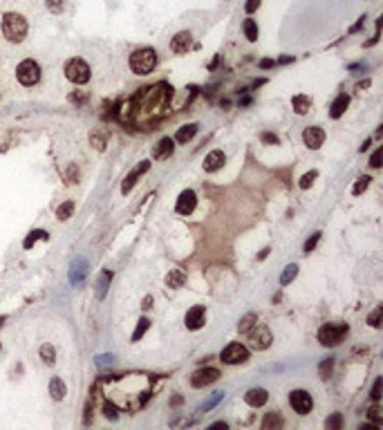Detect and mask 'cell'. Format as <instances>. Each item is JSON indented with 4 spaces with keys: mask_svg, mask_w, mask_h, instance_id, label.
I'll list each match as a JSON object with an SVG mask.
<instances>
[{
    "mask_svg": "<svg viewBox=\"0 0 383 430\" xmlns=\"http://www.w3.org/2000/svg\"><path fill=\"white\" fill-rule=\"evenodd\" d=\"M0 30H3V36L7 38L9 43H22L30 32V25H27V18L16 11H7L0 20Z\"/></svg>",
    "mask_w": 383,
    "mask_h": 430,
    "instance_id": "obj_1",
    "label": "cell"
},
{
    "mask_svg": "<svg viewBox=\"0 0 383 430\" xmlns=\"http://www.w3.org/2000/svg\"><path fill=\"white\" fill-rule=\"evenodd\" d=\"M347 334H350V325H347V322H339V320L325 322L318 330V343L323 345V347H336V345H341L345 341Z\"/></svg>",
    "mask_w": 383,
    "mask_h": 430,
    "instance_id": "obj_2",
    "label": "cell"
},
{
    "mask_svg": "<svg viewBox=\"0 0 383 430\" xmlns=\"http://www.w3.org/2000/svg\"><path fill=\"white\" fill-rule=\"evenodd\" d=\"M128 65H130V70H132L137 76L150 74V72L155 70V65H157V52H155L153 47L137 49V52L130 54V59H128Z\"/></svg>",
    "mask_w": 383,
    "mask_h": 430,
    "instance_id": "obj_3",
    "label": "cell"
},
{
    "mask_svg": "<svg viewBox=\"0 0 383 430\" xmlns=\"http://www.w3.org/2000/svg\"><path fill=\"white\" fill-rule=\"evenodd\" d=\"M63 72H65V78L67 81H72L74 86H86V83L90 81V76H92V72H90V65L86 63L83 59H70L65 63L63 67Z\"/></svg>",
    "mask_w": 383,
    "mask_h": 430,
    "instance_id": "obj_4",
    "label": "cell"
},
{
    "mask_svg": "<svg viewBox=\"0 0 383 430\" xmlns=\"http://www.w3.org/2000/svg\"><path fill=\"white\" fill-rule=\"evenodd\" d=\"M16 78H18V83L22 88L36 86V83L41 81V67H38V63L32 59L20 61L18 67H16Z\"/></svg>",
    "mask_w": 383,
    "mask_h": 430,
    "instance_id": "obj_5",
    "label": "cell"
},
{
    "mask_svg": "<svg viewBox=\"0 0 383 430\" xmlns=\"http://www.w3.org/2000/svg\"><path fill=\"white\" fill-rule=\"evenodd\" d=\"M220 361L227 365H240V363H247L249 361V347L242 343H231L227 347L222 350L220 354Z\"/></svg>",
    "mask_w": 383,
    "mask_h": 430,
    "instance_id": "obj_6",
    "label": "cell"
},
{
    "mask_svg": "<svg viewBox=\"0 0 383 430\" xmlns=\"http://www.w3.org/2000/svg\"><path fill=\"white\" fill-rule=\"evenodd\" d=\"M247 336H249V345H251L253 350H258V352L267 350L269 345H271V341H273V338H271V332H269L260 320H258L256 325H253L251 330L247 332Z\"/></svg>",
    "mask_w": 383,
    "mask_h": 430,
    "instance_id": "obj_7",
    "label": "cell"
},
{
    "mask_svg": "<svg viewBox=\"0 0 383 430\" xmlns=\"http://www.w3.org/2000/svg\"><path fill=\"white\" fill-rule=\"evenodd\" d=\"M289 406L298 415H309L314 408V399L307 390H291L289 392Z\"/></svg>",
    "mask_w": 383,
    "mask_h": 430,
    "instance_id": "obj_8",
    "label": "cell"
},
{
    "mask_svg": "<svg viewBox=\"0 0 383 430\" xmlns=\"http://www.w3.org/2000/svg\"><path fill=\"white\" fill-rule=\"evenodd\" d=\"M217 379H220L217 367H202V370L193 372V377H190V386H193V388H206V386H211V383H215Z\"/></svg>",
    "mask_w": 383,
    "mask_h": 430,
    "instance_id": "obj_9",
    "label": "cell"
},
{
    "mask_svg": "<svg viewBox=\"0 0 383 430\" xmlns=\"http://www.w3.org/2000/svg\"><path fill=\"white\" fill-rule=\"evenodd\" d=\"M148 171H150V159H144L142 164H137V166H134L132 171L126 175V179H123V184H121V193H123V195H128V193H130V191H132V186L137 184V179L142 177L144 173H148Z\"/></svg>",
    "mask_w": 383,
    "mask_h": 430,
    "instance_id": "obj_10",
    "label": "cell"
},
{
    "mask_svg": "<svg viewBox=\"0 0 383 430\" xmlns=\"http://www.w3.org/2000/svg\"><path fill=\"white\" fill-rule=\"evenodd\" d=\"M195 206H197V195H195V191H190V189L182 191V193H179V197H177L175 211H177L179 215H190V213L195 211Z\"/></svg>",
    "mask_w": 383,
    "mask_h": 430,
    "instance_id": "obj_11",
    "label": "cell"
},
{
    "mask_svg": "<svg viewBox=\"0 0 383 430\" xmlns=\"http://www.w3.org/2000/svg\"><path fill=\"white\" fill-rule=\"evenodd\" d=\"M303 141H305V146L309 150H318L320 146L325 144V130L309 126V128H305V132H303Z\"/></svg>",
    "mask_w": 383,
    "mask_h": 430,
    "instance_id": "obj_12",
    "label": "cell"
},
{
    "mask_svg": "<svg viewBox=\"0 0 383 430\" xmlns=\"http://www.w3.org/2000/svg\"><path fill=\"white\" fill-rule=\"evenodd\" d=\"M204 320H206V309L202 307V305H195V307H190L188 312H186V318H184V322H186V327L188 330H202L204 327Z\"/></svg>",
    "mask_w": 383,
    "mask_h": 430,
    "instance_id": "obj_13",
    "label": "cell"
},
{
    "mask_svg": "<svg viewBox=\"0 0 383 430\" xmlns=\"http://www.w3.org/2000/svg\"><path fill=\"white\" fill-rule=\"evenodd\" d=\"M190 47H193V36H190V32H179V34L173 36L171 49L175 54H186Z\"/></svg>",
    "mask_w": 383,
    "mask_h": 430,
    "instance_id": "obj_14",
    "label": "cell"
},
{
    "mask_svg": "<svg viewBox=\"0 0 383 430\" xmlns=\"http://www.w3.org/2000/svg\"><path fill=\"white\" fill-rule=\"evenodd\" d=\"M88 276V260L86 258H76L74 262H72L70 267V282L72 285H78V282H83Z\"/></svg>",
    "mask_w": 383,
    "mask_h": 430,
    "instance_id": "obj_15",
    "label": "cell"
},
{
    "mask_svg": "<svg viewBox=\"0 0 383 430\" xmlns=\"http://www.w3.org/2000/svg\"><path fill=\"white\" fill-rule=\"evenodd\" d=\"M267 399H269V392L264 388H251L244 394V404H249L251 408H260V406L267 404Z\"/></svg>",
    "mask_w": 383,
    "mask_h": 430,
    "instance_id": "obj_16",
    "label": "cell"
},
{
    "mask_svg": "<svg viewBox=\"0 0 383 430\" xmlns=\"http://www.w3.org/2000/svg\"><path fill=\"white\" fill-rule=\"evenodd\" d=\"M173 150H175V141L171 137H161L153 148V157L155 159H168L173 155Z\"/></svg>",
    "mask_w": 383,
    "mask_h": 430,
    "instance_id": "obj_17",
    "label": "cell"
},
{
    "mask_svg": "<svg viewBox=\"0 0 383 430\" xmlns=\"http://www.w3.org/2000/svg\"><path fill=\"white\" fill-rule=\"evenodd\" d=\"M224 162H227V155H224L222 150H211L204 157V171L206 173H215V171H220V168L224 166Z\"/></svg>",
    "mask_w": 383,
    "mask_h": 430,
    "instance_id": "obj_18",
    "label": "cell"
},
{
    "mask_svg": "<svg viewBox=\"0 0 383 430\" xmlns=\"http://www.w3.org/2000/svg\"><path fill=\"white\" fill-rule=\"evenodd\" d=\"M166 285L171 287V289H182V287L186 285V271L184 269H171L166 274Z\"/></svg>",
    "mask_w": 383,
    "mask_h": 430,
    "instance_id": "obj_19",
    "label": "cell"
},
{
    "mask_svg": "<svg viewBox=\"0 0 383 430\" xmlns=\"http://www.w3.org/2000/svg\"><path fill=\"white\" fill-rule=\"evenodd\" d=\"M347 105H350V97H347V94H339V97L330 103V117L332 119L343 117V112L347 110Z\"/></svg>",
    "mask_w": 383,
    "mask_h": 430,
    "instance_id": "obj_20",
    "label": "cell"
},
{
    "mask_svg": "<svg viewBox=\"0 0 383 430\" xmlns=\"http://www.w3.org/2000/svg\"><path fill=\"white\" fill-rule=\"evenodd\" d=\"M291 108H294L296 115H307L309 108H312V97H307V94H296V97L291 99Z\"/></svg>",
    "mask_w": 383,
    "mask_h": 430,
    "instance_id": "obj_21",
    "label": "cell"
},
{
    "mask_svg": "<svg viewBox=\"0 0 383 430\" xmlns=\"http://www.w3.org/2000/svg\"><path fill=\"white\" fill-rule=\"evenodd\" d=\"M195 135H197V123H188V126H182L177 130L175 139H173V141H177V144H188Z\"/></svg>",
    "mask_w": 383,
    "mask_h": 430,
    "instance_id": "obj_22",
    "label": "cell"
},
{
    "mask_svg": "<svg viewBox=\"0 0 383 430\" xmlns=\"http://www.w3.org/2000/svg\"><path fill=\"white\" fill-rule=\"evenodd\" d=\"M283 423H285L283 415L273 410V412H267V415H264V419H262V428H264V430H276V428H283Z\"/></svg>",
    "mask_w": 383,
    "mask_h": 430,
    "instance_id": "obj_23",
    "label": "cell"
},
{
    "mask_svg": "<svg viewBox=\"0 0 383 430\" xmlns=\"http://www.w3.org/2000/svg\"><path fill=\"white\" fill-rule=\"evenodd\" d=\"M49 394H52V399H54V401H63V399H65L67 388H65V383L61 381L59 377H54L52 381H49Z\"/></svg>",
    "mask_w": 383,
    "mask_h": 430,
    "instance_id": "obj_24",
    "label": "cell"
},
{
    "mask_svg": "<svg viewBox=\"0 0 383 430\" xmlns=\"http://www.w3.org/2000/svg\"><path fill=\"white\" fill-rule=\"evenodd\" d=\"M110 280H112V271H101L99 282H97V298H99V301H103L105 293H108Z\"/></svg>",
    "mask_w": 383,
    "mask_h": 430,
    "instance_id": "obj_25",
    "label": "cell"
},
{
    "mask_svg": "<svg viewBox=\"0 0 383 430\" xmlns=\"http://www.w3.org/2000/svg\"><path fill=\"white\" fill-rule=\"evenodd\" d=\"M47 237H49V235H47V231H43V229H34L32 233L27 235L25 240H22V247H25V249H32V247H34V242H36V240H47Z\"/></svg>",
    "mask_w": 383,
    "mask_h": 430,
    "instance_id": "obj_26",
    "label": "cell"
},
{
    "mask_svg": "<svg viewBox=\"0 0 383 430\" xmlns=\"http://www.w3.org/2000/svg\"><path fill=\"white\" fill-rule=\"evenodd\" d=\"M38 354H41V359L45 361L47 365H54L56 363V350L52 347L49 343H45V345H41V350H38Z\"/></svg>",
    "mask_w": 383,
    "mask_h": 430,
    "instance_id": "obj_27",
    "label": "cell"
},
{
    "mask_svg": "<svg viewBox=\"0 0 383 430\" xmlns=\"http://www.w3.org/2000/svg\"><path fill=\"white\" fill-rule=\"evenodd\" d=\"M256 322H258V316H256V314H247V316H242L240 322H238V332H240V334H247L253 325H256Z\"/></svg>",
    "mask_w": 383,
    "mask_h": 430,
    "instance_id": "obj_28",
    "label": "cell"
},
{
    "mask_svg": "<svg viewBox=\"0 0 383 430\" xmlns=\"http://www.w3.org/2000/svg\"><path fill=\"white\" fill-rule=\"evenodd\" d=\"M90 141H92V146L97 150H105V132L103 130H92V132H90Z\"/></svg>",
    "mask_w": 383,
    "mask_h": 430,
    "instance_id": "obj_29",
    "label": "cell"
},
{
    "mask_svg": "<svg viewBox=\"0 0 383 430\" xmlns=\"http://www.w3.org/2000/svg\"><path fill=\"white\" fill-rule=\"evenodd\" d=\"M244 36H247V41H251V43L258 41V25H256V20H253V18L244 20Z\"/></svg>",
    "mask_w": 383,
    "mask_h": 430,
    "instance_id": "obj_30",
    "label": "cell"
},
{
    "mask_svg": "<svg viewBox=\"0 0 383 430\" xmlns=\"http://www.w3.org/2000/svg\"><path fill=\"white\" fill-rule=\"evenodd\" d=\"M296 276H298V264H287L283 276H280V285H289V282H294Z\"/></svg>",
    "mask_w": 383,
    "mask_h": 430,
    "instance_id": "obj_31",
    "label": "cell"
},
{
    "mask_svg": "<svg viewBox=\"0 0 383 430\" xmlns=\"http://www.w3.org/2000/svg\"><path fill=\"white\" fill-rule=\"evenodd\" d=\"M72 213H74V202H63V204L56 208V218L59 220H70Z\"/></svg>",
    "mask_w": 383,
    "mask_h": 430,
    "instance_id": "obj_32",
    "label": "cell"
},
{
    "mask_svg": "<svg viewBox=\"0 0 383 430\" xmlns=\"http://www.w3.org/2000/svg\"><path fill=\"white\" fill-rule=\"evenodd\" d=\"M332 370H334V359L330 356V359H325L323 363L318 365V377L323 379V381H327L330 374H332Z\"/></svg>",
    "mask_w": 383,
    "mask_h": 430,
    "instance_id": "obj_33",
    "label": "cell"
},
{
    "mask_svg": "<svg viewBox=\"0 0 383 430\" xmlns=\"http://www.w3.org/2000/svg\"><path fill=\"white\" fill-rule=\"evenodd\" d=\"M148 327H150V320L146 318V316H142V318H139V322H137V330L132 332V343H134V341H139V338H142L144 334L148 332Z\"/></svg>",
    "mask_w": 383,
    "mask_h": 430,
    "instance_id": "obj_34",
    "label": "cell"
},
{
    "mask_svg": "<svg viewBox=\"0 0 383 430\" xmlns=\"http://www.w3.org/2000/svg\"><path fill=\"white\" fill-rule=\"evenodd\" d=\"M370 182H372V177H368V175H363V177H359L357 179V184L352 186V195H361L365 189L370 186Z\"/></svg>",
    "mask_w": 383,
    "mask_h": 430,
    "instance_id": "obj_35",
    "label": "cell"
},
{
    "mask_svg": "<svg viewBox=\"0 0 383 430\" xmlns=\"http://www.w3.org/2000/svg\"><path fill=\"white\" fill-rule=\"evenodd\" d=\"M325 428H327V430H341V428H343V417L339 415V412L330 415L327 421H325Z\"/></svg>",
    "mask_w": 383,
    "mask_h": 430,
    "instance_id": "obj_36",
    "label": "cell"
},
{
    "mask_svg": "<svg viewBox=\"0 0 383 430\" xmlns=\"http://www.w3.org/2000/svg\"><path fill=\"white\" fill-rule=\"evenodd\" d=\"M316 177H318V171H309V173H305V175L300 177V182H298V186H300L303 191H307L309 186L314 184V179H316Z\"/></svg>",
    "mask_w": 383,
    "mask_h": 430,
    "instance_id": "obj_37",
    "label": "cell"
},
{
    "mask_svg": "<svg viewBox=\"0 0 383 430\" xmlns=\"http://www.w3.org/2000/svg\"><path fill=\"white\" fill-rule=\"evenodd\" d=\"M45 5H47V9L52 11V14H61V11L65 9L67 0H45Z\"/></svg>",
    "mask_w": 383,
    "mask_h": 430,
    "instance_id": "obj_38",
    "label": "cell"
},
{
    "mask_svg": "<svg viewBox=\"0 0 383 430\" xmlns=\"http://www.w3.org/2000/svg\"><path fill=\"white\" fill-rule=\"evenodd\" d=\"M381 316H383V307H376L372 314H370V318H368V322H370V327H381Z\"/></svg>",
    "mask_w": 383,
    "mask_h": 430,
    "instance_id": "obj_39",
    "label": "cell"
},
{
    "mask_svg": "<svg viewBox=\"0 0 383 430\" xmlns=\"http://www.w3.org/2000/svg\"><path fill=\"white\" fill-rule=\"evenodd\" d=\"M103 415H105V419L112 421V419H117V417H119V410H117L115 404H110V401H108V404L103 406Z\"/></svg>",
    "mask_w": 383,
    "mask_h": 430,
    "instance_id": "obj_40",
    "label": "cell"
},
{
    "mask_svg": "<svg viewBox=\"0 0 383 430\" xmlns=\"http://www.w3.org/2000/svg\"><path fill=\"white\" fill-rule=\"evenodd\" d=\"M222 397H224V392H215V394H213V397L208 399L206 404H204V406H202V408H200V412H206L208 408H213V406H215L217 401H222Z\"/></svg>",
    "mask_w": 383,
    "mask_h": 430,
    "instance_id": "obj_41",
    "label": "cell"
},
{
    "mask_svg": "<svg viewBox=\"0 0 383 430\" xmlns=\"http://www.w3.org/2000/svg\"><path fill=\"white\" fill-rule=\"evenodd\" d=\"M65 175H67V182H70V184H76L78 182V168L74 166V164H70V166H67V173Z\"/></svg>",
    "mask_w": 383,
    "mask_h": 430,
    "instance_id": "obj_42",
    "label": "cell"
},
{
    "mask_svg": "<svg viewBox=\"0 0 383 430\" xmlns=\"http://www.w3.org/2000/svg\"><path fill=\"white\" fill-rule=\"evenodd\" d=\"M381 159H383V148H376L374 155L370 157V166H372V168H381Z\"/></svg>",
    "mask_w": 383,
    "mask_h": 430,
    "instance_id": "obj_43",
    "label": "cell"
},
{
    "mask_svg": "<svg viewBox=\"0 0 383 430\" xmlns=\"http://www.w3.org/2000/svg\"><path fill=\"white\" fill-rule=\"evenodd\" d=\"M318 240H320V233H314V235L305 242V249H303V251H305V253H312V251H314V247L318 245Z\"/></svg>",
    "mask_w": 383,
    "mask_h": 430,
    "instance_id": "obj_44",
    "label": "cell"
},
{
    "mask_svg": "<svg viewBox=\"0 0 383 430\" xmlns=\"http://www.w3.org/2000/svg\"><path fill=\"white\" fill-rule=\"evenodd\" d=\"M370 419L374 421V426H376V428H381V408H379V406L370 408Z\"/></svg>",
    "mask_w": 383,
    "mask_h": 430,
    "instance_id": "obj_45",
    "label": "cell"
},
{
    "mask_svg": "<svg viewBox=\"0 0 383 430\" xmlns=\"http://www.w3.org/2000/svg\"><path fill=\"white\" fill-rule=\"evenodd\" d=\"M381 386H383V381H381V379H376L374 386H372V394H370V397H372V401H379V399H381Z\"/></svg>",
    "mask_w": 383,
    "mask_h": 430,
    "instance_id": "obj_46",
    "label": "cell"
},
{
    "mask_svg": "<svg viewBox=\"0 0 383 430\" xmlns=\"http://www.w3.org/2000/svg\"><path fill=\"white\" fill-rule=\"evenodd\" d=\"M260 139H262V144H267V146L278 144V137H276L273 132H262V135H260Z\"/></svg>",
    "mask_w": 383,
    "mask_h": 430,
    "instance_id": "obj_47",
    "label": "cell"
},
{
    "mask_svg": "<svg viewBox=\"0 0 383 430\" xmlns=\"http://www.w3.org/2000/svg\"><path fill=\"white\" fill-rule=\"evenodd\" d=\"M70 101H72V103H86V101H88V94H83V92H81V94H78V92H72V94H70Z\"/></svg>",
    "mask_w": 383,
    "mask_h": 430,
    "instance_id": "obj_48",
    "label": "cell"
},
{
    "mask_svg": "<svg viewBox=\"0 0 383 430\" xmlns=\"http://www.w3.org/2000/svg\"><path fill=\"white\" fill-rule=\"evenodd\" d=\"M258 7H260V0H249V3L244 5V9H247V14H253Z\"/></svg>",
    "mask_w": 383,
    "mask_h": 430,
    "instance_id": "obj_49",
    "label": "cell"
},
{
    "mask_svg": "<svg viewBox=\"0 0 383 430\" xmlns=\"http://www.w3.org/2000/svg\"><path fill=\"white\" fill-rule=\"evenodd\" d=\"M150 307H153V296H146L144 303H142V309H144V312H148Z\"/></svg>",
    "mask_w": 383,
    "mask_h": 430,
    "instance_id": "obj_50",
    "label": "cell"
},
{
    "mask_svg": "<svg viewBox=\"0 0 383 430\" xmlns=\"http://www.w3.org/2000/svg\"><path fill=\"white\" fill-rule=\"evenodd\" d=\"M208 428H211V430H220V428L227 430V428H229V423H227V421H215V423H211Z\"/></svg>",
    "mask_w": 383,
    "mask_h": 430,
    "instance_id": "obj_51",
    "label": "cell"
},
{
    "mask_svg": "<svg viewBox=\"0 0 383 430\" xmlns=\"http://www.w3.org/2000/svg\"><path fill=\"white\" fill-rule=\"evenodd\" d=\"M110 361H112V356L110 354H103V356H99V359H97V365H108Z\"/></svg>",
    "mask_w": 383,
    "mask_h": 430,
    "instance_id": "obj_52",
    "label": "cell"
},
{
    "mask_svg": "<svg viewBox=\"0 0 383 430\" xmlns=\"http://www.w3.org/2000/svg\"><path fill=\"white\" fill-rule=\"evenodd\" d=\"M273 65H276V61H271V59L260 61V67H262V70H269V67H273Z\"/></svg>",
    "mask_w": 383,
    "mask_h": 430,
    "instance_id": "obj_53",
    "label": "cell"
},
{
    "mask_svg": "<svg viewBox=\"0 0 383 430\" xmlns=\"http://www.w3.org/2000/svg\"><path fill=\"white\" fill-rule=\"evenodd\" d=\"M363 22H365V16H361V18H359V22H357V25L352 27L350 32H359V30H361V25H363Z\"/></svg>",
    "mask_w": 383,
    "mask_h": 430,
    "instance_id": "obj_54",
    "label": "cell"
},
{
    "mask_svg": "<svg viewBox=\"0 0 383 430\" xmlns=\"http://www.w3.org/2000/svg\"><path fill=\"white\" fill-rule=\"evenodd\" d=\"M291 61H294V56H283V59L278 61L280 65H287V63H291Z\"/></svg>",
    "mask_w": 383,
    "mask_h": 430,
    "instance_id": "obj_55",
    "label": "cell"
},
{
    "mask_svg": "<svg viewBox=\"0 0 383 430\" xmlns=\"http://www.w3.org/2000/svg\"><path fill=\"white\" fill-rule=\"evenodd\" d=\"M370 144H372V141H370V139H365V141H363V146H361V152H365V150H368V148H370Z\"/></svg>",
    "mask_w": 383,
    "mask_h": 430,
    "instance_id": "obj_56",
    "label": "cell"
},
{
    "mask_svg": "<svg viewBox=\"0 0 383 430\" xmlns=\"http://www.w3.org/2000/svg\"><path fill=\"white\" fill-rule=\"evenodd\" d=\"M251 103V97H242L240 99V105H249Z\"/></svg>",
    "mask_w": 383,
    "mask_h": 430,
    "instance_id": "obj_57",
    "label": "cell"
},
{
    "mask_svg": "<svg viewBox=\"0 0 383 430\" xmlns=\"http://www.w3.org/2000/svg\"><path fill=\"white\" fill-rule=\"evenodd\" d=\"M267 256H269V249H262V251H260V256H258V260H264Z\"/></svg>",
    "mask_w": 383,
    "mask_h": 430,
    "instance_id": "obj_58",
    "label": "cell"
},
{
    "mask_svg": "<svg viewBox=\"0 0 383 430\" xmlns=\"http://www.w3.org/2000/svg\"><path fill=\"white\" fill-rule=\"evenodd\" d=\"M368 86H370V78H365V81L359 83V88H361V90H363V88H368Z\"/></svg>",
    "mask_w": 383,
    "mask_h": 430,
    "instance_id": "obj_59",
    "label": "cell"
},
{
    "mask_svg": "<svg viewBox=\"0 0 383 430\" xmlns=\"http://www.w3.org/2000/svg\"><path fill=\"white\" fill-rule=\"evenodd\" d=\"M182 404V397H173V406H179Z\"/></svg>",
    "mask_w": 383,
    "mask_h": 430,
    "instance_id": "obj_60",
    "label": "cell"
}]
</instances>
